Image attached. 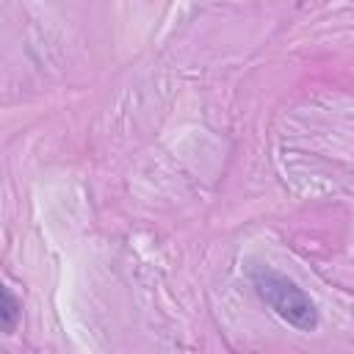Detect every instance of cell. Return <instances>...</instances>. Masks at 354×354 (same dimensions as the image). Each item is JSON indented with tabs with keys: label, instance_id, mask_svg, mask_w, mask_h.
Here are the masks:
<instances>
[{
	"label": "cell",
	"instance_id": "1",
	"mask_svg": "<svg viewBox=\"0 0 354 354\" xmlns=\"http://www.w3.org/2000/svg\"><path fill=\"white\" fill-rule=\"evenodd\" d=\"M252 288L260 296L263 304H268L285 324H290L299 332H313L318 329V307L315 301L285 274L268 268V266H254L249 271Z\"/></svg>",
	"mask_w": 354,
	"mask_h": 354
},
{
	"label": "cell",
	"instance_id": "2",
	"mask_svg": "<svg viewBox=\"0 0 354 354\" xmlns=\"http://www.w3.org/2000/svg\"><path fill=\"white\" fill-rule=\"evenodd\" d=\"M0 318H3V332L11 335L22 318V301L11 293L8 285H3V307H0Z\"/></svg>",
	"mask_w": 354,
	"mask_h": 354
}]
</instances>
